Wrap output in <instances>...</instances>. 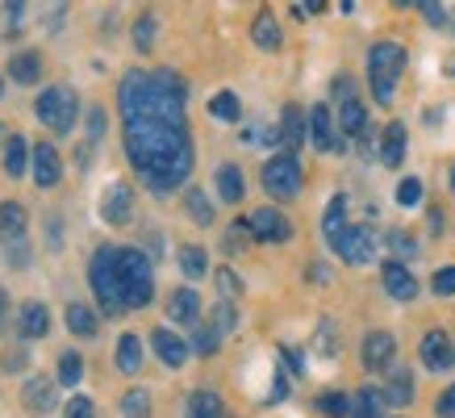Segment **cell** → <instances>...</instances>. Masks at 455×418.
I'll return each instance as SVG.
<instances>
[{
  "label": "cell",
  "instance_id": "obj_8",
  "mask_svg": "<svg viewBox=\"0 0 455 418\" xmlns=\"http://www.w3.org/2000/svg\"><path fill=\"white\" fill-rule=\"evenodd\" d=\"M247 226H251V235L259 238V243H289L292 238V222L280 213V209H255L247 218Z\"/></svg>",
  "mask_w": 455,
  "mask_h": 418
},
{
  "label": "cell",
  "instance_id": "obj_14",
  "mask_svg": "<svg viewBox=\"0 0 455 418\" xmlns=\"http://www.w3.org/2000/svg\"><path fill=\"white\" fill-rule=\"evenodd\" d=\"M21 402H26L29 414H51V410L59 406L55 381H51V376H29L26 390H21Z\"/></svg>",
  "mask_w": 455,
  "mask_h": 418
},
{
  "label": "cell",
  "instance_id": "obj_15",
  "mask_svg": "<svg viewBox=\"0 0 455 418\" xmlns=\"http://www.w3.org/2000/svg\"><path fill=\"white\" fill-rule=\"evenodd\" d=\"M309 142H314L317 151H343V142L334 139V117L326 105L309 109Z\"/></svg>",
  "mask_w": 455,
  "mask_h": 418
},
{
  "label": "cell",
  "instance_id": "obj_57",
  "mask_svg": "<svg viewBox=\"0 0 455 418\" xmlns=\"http://www.w3.org/2000/svg\"><path fill=\"white\" fill-rule=\"evenodd\" d=\"M309 280L326 285V280H331V268H326V264H309Z\"/></svg>",
  "mask_w": 455,
  "mask_h": 418
},
{
  "label": "cell",
  "instance_id": "obj_7",
  "mask_svg": "<svg viewBox=\"0 0 455 418\" xmlns=\"http://www.w3.org/2000/svg\"><path fill=\"white\" fill-rule=\"evenodd\" d=\"M334 251H339V260L343 264H372L376 260V251H380V243H376L372 235V226H351L339 243H334Z\"/></svg>",
  "mask_w": 455,
  "mask_h": 418
},
{
  "label": "cell",
  "instance_id": "obj_45",
  "mask_svg": "<svg viewBox=\"0 0 455 418\" xmlns=\"http://www.w3.org/2000/svg\"><path fill=\"white\" fill-rule=\"evenodd\" d=\"M430 285H435V293H439V297H455V264L451 268H439Z\"/></svg>",
  "mask_w": 455,
  "mask_h": 418
},
{
  "label": "cell",
  "instance_id": "obj_22",
  "mask_svg": "<svg viewBox=\"0 0 455 418\" xmlns=\"http://www.w3.org/2000/svg\"><path fill=\"white\" fill-rule=\"evenodd\" d=\"M251 38H255V46H259V51H280V21L272 17V9H263V13L255 17Z\"/></svg>",
  "mask_w": 455,
  "mask_h": 418
},
{
  "label": "cell",
  "instance_id": "obj_49",
  "mask_svg": "<svg viewBox=\"0 0 455 418\" xmlns=\"http://www.w3.org/2000/svg\"><path fill=\"white\" fill-rule=\"evenodd\" d=\"M100 134H105V109H92L88 113V147H97Z\"/></svg>",
  "mask_w": 455,
  "mask_h": 418
},
{
  "label": "cell",
  "instance_id": "obj_61",
  "mask_svg": "<svg viewBox=\"0 0 455 418\" xmlns=\"http://www.w3.org/2000/svg\"><path fill=\"white\" fill-rule=\"evenodd\" d=\"M0 142H4V125H0Z\"/></svg>",
  "mask_w": 455,
  "mask_h": 418
},
{
  "label": "cell",
  "instance_id": "obj_21",
  "mask_svg": "<svg viewBox=\"0 0 455 418\" xmlns=\"http://www.w3.org/2000/svg\"><path fill=\"white\" fill-rule=\"evenodd\" d=\"M322 230H326V243H339V238L347 235V230H351V226H347V197L339 193L331 201V205H326V218H322Z\"/></svg>",
  "mask_w": 455,
  "mask_h": 418
},
{
  "label": "cell",
  "instance_id": "obj_52",
  "mask_svg": "<svg viewBox=\"0 0 455 418\" xmlns=\"http://www.w3.org/2000/svg\"><path fill=\"white\" fill-rule=\"evenodd\" d=\"M435 410H439V418H455V385L447 393H443L439 398V406H435Z\"/></svg>",
  "mask_w": 455,
  "mask_h": 418
},
{
  "label": "cell",
  "instance_id": "obj_5",
  "mask_svg": "<svg viewBox=\"0 0 455 418\" xmlns=\"http://www.w3.org/2000/svg\"><path fill=\"white\" fill-rule=\"evenodd\" d=\"M76 92L71 88H63V84H55V88H46L38 97V105H34V113H38L42 125H51L55 134H71V125H76Z\"/></svg>",
  "mask_w": 455,
  "mask_h": 418
},
{
  "label": "cell",
  "instance_id": "obj_51",
  "mask_svg": "<svg viewBox=\"0 0 455 418\" xmlns=\"http://www.w3.org/2000/svg\"><path fill=\"white\" fill-rule=\"evenodd\" d=\"M21 368H26V348L9 351V356H4V373H21Z\"/></svg>",
  "mask_w": 455,
  "mask_h": 418
},
{
  "label": "cell",
  "instance_id": "obj_59",
  "mask_svg": "<svg viewBox=\"0 0 455 418\" xmlns=\"http://www.w3.org/2000/svg\"><path fill=\"white\" fill-rule=\"evenodd\" d=\"M451 189H455V164H451Z\"/></svg>",
  "mask_w": 455,
  "mask_h": 418
},
{
  "label": "cell",
  "instance_id": "obj_42",
  "mask_svg": "<svg viewBox=\"0 0 455 418\" xmlns=\"http://www.w3.org/2000/svg\"><path fill=\"white\" fill-rule=\"evenodd\" d=\"M251 238H255V235H251V226H247V222H235V226H230V230H226V243H221V247H226V251H230V255H235V251H243V247H247Z\"/></svg>",
  "mask_w": 455,
  "mask_h": 418
},
{
  "label": "cell",
  "instance_id": "obj_25",
  "mask_svg": "<svg viewBox=\"0 0 455 418\" xmlns=\"http://www.w3.org/2000/svg\"><path fill=\"white\" fill-rule=\"evenodd\" d=\"M117 368H122L125 376H139V368H142L139 334H122V339H117Z\"/></svg>",
  "mask_w": 455,
  "mask_h": 418
},
{
  "label": "cell",
  "instance_id": "obj_4",
  "mask_svg": "<svg viewBox=\"0 0 455 418\" xmlns=\"http://www.w3.org/2000/svg\"><path fill=\"white\" fill-rule=\"evenodd\" d=\"M122 293H125V306L130 309H142L151 306L155 297V268L142 251H122Z\"/></svg>",
  "mask_w": 455,
  "mask_h": 418
},
{
  "label": "cell",
  "instance_id": "obj_10",
  "mask_svg": "<svg viewBox=\"0 0 455 418\" xmlns=\"http://www.w3.org/2000/svg\"><path fill=\"white\" fill-rule=\"evenodd\" d=\"M422 364H427L430 373L455 368V343L447 339V331H427V339H422Z\"/></svg>",
  "mask_w": 455,
  "mask_h": 418
},
{
  "label": "cell",
  "instance_id": "obj_6",
  "mask_svg": "<svg viewBox=\"0 0 455 418\" xmlns=\"http://www.w3.org/2000/svg\"><path fill=\"white\" fill-rule=\"evenodd\" d=\"M263 189L276 197V201H292V197L301 193V164H297V155H272L267 164H263Z\"/></svg>",
  "mask_w": 455,
  "mask_h": 418
},
{
  "label": "cell",
  "instance_id": "obj_24",
  "mask_svg": "<svg viewBox=\"0 0 455 418\" xmlns=\"http://www.w3.org/2000/svg\"><path fill=\"white\" fill-rule=\"evenodd\" d=\"M218 193H221V201H230V205H238V201H243L247 184H243V172H238L235 164H221L218 167Z\"/></svg>",
  "mask_w": 455,
  "mask_h": 418
},
{
  "label": "cell",
  "instance_id": "obj_11",
  "mask_svg": "<svg viewBox=\"0 0 455 418\" xmlns=\"http://www.w3.org/2000/svg\"><path fill=\"white\" fill-rule=\"evenodd\" d=\"M380 285H385V293H388V297H397V301H414V297H418L414 272L401 264V260H388V264L380 268Z\"/></svg>",
  "mask_w": 455,
  "mask_h": 418
},
{
  "label": "cell",
  "instance_id": "obj_18",
  "mask_svg": "<svg viewBox=\"0 0 455 418\" xmlns=\"http://www.w3.org/2000/svg\"><path fill=\"white\" fill-rule=\"evenodd\" d=\"M151 343H155V356H159L167 368H180V364L188 360V343H184L176 331H167V326H159V331L151 334Z\"/></svg>",
  "mask_w": 455,
  "mask_h": 418
},
{
  "label": "cell",
  "instance_id": "obj_54",
  "mask_svg": "<svg viewBox=\"0 0 455 418\" xmlns=\"http://www.w3.org/2000/svg\"><path fill=\"white\" fill-rule=\"evenodd\" d=\"M29 4H21V0H13V4H4V13H9V29H17V21L26 17Z\"/></svg>",
  "mask_w": 455,
  "mask_h": 418
},
{
  "label": "cell",
  "instance_id": "obj_31",
  "mask_svg": "<svg viewBox=\"0 0 455 418\" xmlns=\"http://www.w3.org/2000/svg\"><path fill=\"white\" fill-rule=\"evenodd\" d=\"M68 331L80 334V339H92L97 334V314L88 306H80V301H71L68 306Z\"/></svg>",
  "mask_w": 455,
  "mask_h": 418
},
{
  "label": "cell",
  "instance_id": "obj_19",
  "mask_svg": "<svg viewBox=\"0 0 455 418\" xmlns=\"http://www.w3.org/2000/svg\"><path fill=\"white\" fill-rule=\"evenodd\" d=\"M17 331H21V339H42V334L51 331V314H46V306H42V301H26L21 314H17Z\"/></svg>",
  "mask_w": 455,
  "mask_h": 418
},
{
  "label": "cell",
  "instance_id": "obj_43",
  "mask_svg": "<svg viewBox=\"0 0 455 418\" xmlns=\"http://www.w3.org/2000/svg\"><path fill=\"white\" fill-rule=\"evenodd\" d=\"M397 201H401L405 209L418 205V201H422V181H418V176H405V181L397 184Z\"/></svg>",
  "mask_w": 455,
  "mask_h": 418
},
{
  "label": "cell",
  "instance_id": "obj_16",
  "mask_svg": "<svg viewBox=\"0 0 455 418\" xmlns=\"http://www.w3.org/2000/svg\"><path fill=\"white\" fill-rule=\"evenodd\" d=\"M26 226H29V213L17 205V201H4V205H0V243H4V247L21 243V238H26Z\"/></svg>",
  "mask_w": 455,
  "mask_h": 418
},
{
  "label": "cell",
  "instance_id": "obj_34",
  "mask_svg": "<svg viewBox=\"0 0 455 418\" xmlns=\"http://www.w3.org/2000/svg\"><path fill=\"white\" fill-rule=\"evenodd\" d=\"M314 410L317 414H326V418H347L351 414V398H347V393H317Z\"/></svg>",
  "mask_w": 455,
  "mask_h": 418
},
{
  "label": "cell",
  "instance_id": "obj_32",
  "mask_svg": "<svg viewBox=\"0 0 455 418\" xmlns=\"http://www.w3.org/2000/svg\"><path fill=\"white\" fill-rule=\"evenodd\" d=\"M380 410H385V393L380 390H359L355 402H351V418H380Z\"/></svg>",
  "mask_w": 455,
  "mask_h": 418
},
{
  "label": "cell",
  "instance_id": "obj_36",
  "mask_svg": "<svg viewBox=\"0 0 455 418\" xmlns=\"http://www.w3.org/2000/svg\"><path fill=\"white\" fill-rule=\"evenodd\" d=\"M209 113L218 117V122H238L243 117V100L235 92H218V97L209 100Z\"/></svg>",
  "mask_w": 455,
  "mask_h": 418
},
{
  "label": "cell",
  "instance_id": "obj_23",
  "mask_svg": "<svg viewBox=\"0 0 455 418\" xmlns=\"http://www.w3.org/2000/svg\"><path fill=\"white\" fill-rule=\"evenodd\" d=\"M29 159H34V151L26 147V139L21 134H13V139L4 142V176H26V167H29Z\"/></svg>",
  "mask_w": 455,
  "mask_h": 418
},
{
  "label": "cell",
  "instance_id": "obj_9",
  "mask_svg": "<svg viewBox=\"0 0 455 418\" xmlns=\"http://www.w3.org/2000/svg\"><path fill=\"white\" fill-rule=\"evenodd\" d=\"M100 218L109 226H125L130 218H134V189L130 184H109L105 193H100Z\"/></svg>",
  "mask_w": 455,
  "mask_h": 418
},
{
  "label": "cell",
  "instance_id": "obj_44",
  "mask_svg": "<svg viewBox=\"0 0 455 418\" xmlns=\"http://www.w3.org/2000/svg\"><path fill=\"white\" fill-rule=\"evenodd\" d=\"M213 277H218V289L226 293V301H230V297H238V293H243V280H238V272H235V268H218Z\"/></svg>",
  "mask_w": 455,
  "mask_h": 418
},
{
  "label": "cell",
  "instance_id": "obj_1",
  "mask_svg": "<svg viewBox=\"0 0 455 418\" xmlns=\"http://www.w3.org/2000/svg\"><path fill=\"white\" fill-rule=\"evenodd\" d=\"M184 105H188V84L176 71H130L117 84L125 155L151 193H172L193 176V139Z\"/></svg>",
  "mask_w": 455,
  "mask_h": 418
},
{
  "label": "cell",
  "instance_id": "obj_35",
  "mask_svg": "<svg viewBox=\"0 0 455 418\" xmlns=\"http://www.w3.org/2000/svg\"><path fill=\"white\" fill-rule=\"evenodd\" d=\"M184 209H188V218H193L196 226L213 222V205H209V197L201 193V189H188V193H184Z\"/></svg>",
  "mask_w": 455,
  "mask_h": 418
},
{
  "label": "cell",
  "instance_id": "obj_47",
  "mask_svg": "<svg viewBox=\"0 0 455 418\" xmlns=\"http://www.w3.org/2000/svg\"><path fill=\"white\" fill-rule=\"evenodd\" d=\"M317 351H322V356H334V351H339V343H334V326L331 322H322V326H317Z\"/></svg>",
  "mask_w": 455,
  "mask_h": 418
},
{
  "label": "cell",
  "instance_id": "obj_30",
  "mask_svg": "<svg viewBox=\"0 0 455 418\" xmlns=\"http://www.w3.org/2000/svg\"><path fill=\"white\" fill-rule=\"evenodd\" d=\"M363 125H368V109H363L355 97L343 100V105H339V130H343V134H363Z\"/></svg>",
  "mask_w": 455,
  "mask_h": 418
},
{
  "label": "cell",
  "instance_id": "obj_13",
  "mask_svg": "<svg viewBox=\"0 0 455 418\" xmlns=\"http://www.w3.org/2000/svg\"><path fill=\"white\" fill-rule=\"evenodd\" d=\"M29 167H34V181H38L42 189H55V184L63 181V159H59V151L51 142H38V147H34Z\"/></svg>",
  "mask_w": 455,
  "mask_h": 418
},
{
  "label": "cell",
  "instance_id": "obj_38",
  "mask_svg": "<svg viewBox=\"0 0 455 418\" xmlns=\"http://www.w3.org/2000/svg\"><path fill=\"white\" fill-rule=\"evenodd\" d=\"M122 414L125 418H151V393L147 390H125Z\"/></svg>",
  "mask_w": 455,
  "mask_h": 418
},
{
  "label": "cell",
  "instance_id": "obj_62",
  "mask_svg": "<svg viewBox=\"0 0 455 418\" xmlns=\"http://www.w3.org/2000/svg\"><path fill=\"white\" fill-rule=\"evenodd\" d=\"M0 92H4V80H0Z\"/></svg>",
  "mask_w": 455,
  "mask_h": 418
},
{
  "label": "cell",
  "instance_id": "obj_39",
  "mask_svg": "<svg viewBox=\"0 0 455 418\" xmlns=\"http://www.w3.org/2000/svg\"><path fill=\"white\" fill-rule=\"evenodd\" d=\"M218 348H221V334L213 331V326H196V334H193L196 356H218Z\"/></svg>",
  "mask_w": 455,
  "mask_h": 418
},
{
  "label": "cell",
  "instance_id": "obj_29",
  "mask_svg": "<svg viewBox=\"0 0 455 418\" xmlns=\"http://www.w3.org/2000/svg\"><path fill=\"white\" fill-rule=\"evenodd\" d=\"M9 76H13L17 84H34L42 76V59L38 51H21V55H13V63H9Z\"/></svg>",
  "mask_w": 455,
  "mask_h": 418
},
{
  "label": "cell",
  "instance_id": "obj_46",
  "mask_svg": "<svg viewBox=\"0 0 455 418\" xmlns=\"http://www.w3.org/2000/svg\"><path fill=\"white\" fill-rule=\"evenodd\" d=\"M63 418H97V406L88 402V398H71V402L63 406Z\"/></svg>",
  "mask_w": 455,
  "mask_h": 418
},
{
  "label": "cell",
  "instance_id": "obj_17",
  "mask_svg": "<svg viewBox=\"0 0 455 418\" xmlns=\"http://www.w3.org/2000/svg\"><path fill=\"white\" fill-rule=\"evenodd\" d=\"M305 134H309V122L301 117V105H284V113H280V142L289 147V155L305 147Z\"/></svg>",
  "mask_w": 455,
  "mask_h": 418
},
{
  "label": "cell",
  "instance_id": "obj_3",
  "mask_svg": "<svg viewBox=\"0 0 455 418\" xmlns=\"http://www.w3.org/2000/svg\"><path fill=\"white\" fill-rule=\"evenodd\" d=\"M401 71H405V46L401 42H376L368 51V80H372V92L380 105L393 100V88H397Z\"/></svg>",
  "mask_w": 455,
  "mask_h": 418
},
{
  "label": "cell",
  "instance_id": "obj_2",
  "mask_svg": "<svg viewBox=\"0 0 455 418\" xmlns=\"http://www.w3.org/2000/svg\"><path fill=\"white\" fill-rule=\"evenodd\" d=\"M88 285L97 293V306L105 318H122L125 309V293H122V251L117 247H100L88 264Z\"/></svg>",
  "mask_w": 455,
  "mask_h": 418
},
{
  "label": "cell",
  "instance_id": "obj_60",
  "mask_svg": "<svg viewBox=\"0 0 455 418\" xmlns=\"http://www.w3.org/2000/svg\"><path fill=\"white\" fill-rule=\"evenodd\" d=\"M447 71H455V59H451V63H447Z\"/></svg>",
  "mask_w": 455,
  "mask_h": 418
},
{
  "label": "cell",
  "instance_id": "obj_50",
  "mask_svg": "<svg viewBox=\"0 0 455 418\" xmlns=\"http://www.w3.org/2000/svg\"><path fill=\"white\" fill-rule=\"evenodd\" d=\"M418 9L427 13V21H430V26H447V13H443V4H435V0H422Z\"/></svg>",
  "mask_w": 455,
  "mask_h": 418
},
{
  "label": "cell",
  "instance_id": "obj_58",
  "mask_svg": "<svg viewBox=\"0 0 455 418\" xmlns=\"http://www.w3.org/2000/svg\"><path fill=\"white\" fill-rule=\"evenodd\" d=\"M4 309H9V293L0 289V334H4Z\"/></svg>",
  "mask_w": 455,
  "mask_h": 418
},
{
  "label": "cell",
  "instance_id": "obj_20",
  "mask_svg": "<svg viewBox=\"0 0 455 418\" xmlns=\"http://www.w3.org/2000/svg\"><path fill=\"white\" fill-rule=\"evenodd\" d=\"M196 314H201V297H196L193 289H176L172 297H167V318L172 322H196Z\"/></svg>",
  "mask_w": 455,
  "mask_h": 418
},
{
  "label": "cell",
  "instance_id": "obj_28",
  "mask_svg": "<svg viewBox=\"0 0 455 418\" xmlns=\"http://www.w3.org/2000/svg\"><path fill=\"white\" fill-rule=\"evenodd\" d=\"M180 272L188 280H201L209 272V255L205 247H196V243H188V247H180Z\"/></svg>",
  "mask_w": 455,
  "mask_h": 418
},
{
  "label": "cell",
  "instance_id": "obj_12",
  "mask_svg": "<svg viewBox=\"0 0 455 418\" xmlns=\"http://www.w3.org/2000/svg\"><path fill=\"white\" fill-rule=\"evenodd\" d=\"M393 356H397V339L388 331H372L363 339V368L368 373H385L388 364H393Z\"/></svg>",
  "mask_w": 455,
  "mask_h": 418
},
{
  "label": "cell",
  "instance_id": "obj_37",
  "mask_svg": "<svg viewBox=\"0 0 455 418\" xmlns=\"http://www.w3.org/2000/svg\"><path fill=\"white\" fill-rule=\"evenodd\" d=\"M59 381H63L68 390L84 381V356L80 351H63V356H59Z\"/></svg>",
  "mask_w": 455,
  "mask_h": 418
},
{
  "label": "cell",
  "instance_id": "obj_41",
  "mask_svg": "<svg viewBox=\"0 0 455 418\" xmlns=\"http://www.w3.org/2000/svg\"><path fill=\"white\" fill-rule=\"evenodd\" d=\"M134 46H139L142 55L155 46V17L151 13H142L139 21H134Z\"/></svg>",
  "mask_w": 455,
  "mask_h": 418
},
{
  "label": "cell",
  "instance_id": "obj_53",
  "mask_svg": "<svg viewBox=\"0 0 455 418\" xmlns=\"http://www.w3.org/2000/svg\"><path fill=\"white\" fill-rule=\"evenodd\" d=\"M289 398V376L276 373V385H272V393H267V402H284Z\"/></svg>",
  "mask_w": 455,
  "mask_h": 418
},
{
  "label": "cell",
  "instance_id": "obj_56",
  "mask_svg": "<svg viewBox=\"0 0 455 418\" xmlns=\"http://www.w3.org/2000/svg\"><path fill=\"white\" fill-rule=\"evenodd\" d=\"M351 92H355V88H351V80H347V76H339V80H334V97L351 100Z\"/></svg>",
  "mask_w": 455,
  "mask_h": 418
},
{
  "label": "cell",
  "instance_id": "obj_33",
  "mask_svg": "<svg viewBox=\"0 0 455 418\" xmlns=\"http://www.w3.org/2000/svg\"><path fill=\"white\" fill-rule=\"evenodd\" d=\"M385 402H393V406H410V402H414V376H410V373H393V376H388Z\"/></svg>",
  "mask_w": 455,
  "mask_h": 418
},
{
  "label": "cell",
  "instance_id": "obj_55",
  "mask_svg": "<svg viewBox=\"0 0 455 418\" xmlns=\"http://www.w3.org/2000/svg\"><path fill=\"white\" fill-rule=\"evenodd\" d=\"M26 260H29V251H26V238H21V243H13V247H9V264L21 268Z\"/></svg>",
  "mask_w": 455,
  "mask_h": 418
},
{
  "label": "cell",
  "instance_id": "obj_40",
  "mask_svg": "<svg viewBox=\"0 0 455 418\" xmlns=\"http://www.w3.org/2000/svg\"><path fill=\"white\" fill-rule=\"evenodd\" d=\"M209 326H213L218 334H230L238 326V309L230 306V301H218V306H213V322H209Z\"/></svg>",
  "mask_w": 455,
  "mask_h": 418
},
{
  "label": "cell",
  "instance_id": "obj_27",
  "mask_svg": "<svg viewBox=\"0 0 455 418\" xmlns=\"http://www.w3.org/2000/svg\"><path fill=\"white\" fill-rule=\"evenodd\" d=\"M188 418H226V406L213 390H196L188 398Z\"/></svg>",
  "mask_w": 455,
  "mask_h": 418
},
{
  "label": "cell",
  "instance_id": "obj_48",
  "mask_svg": "<svg viewBox=\"0 0 455 418\" xmlns=\"http://www.w3.org/2000/svg\"><path fill=\"white\" fill-rule=\"evenodd\" d=\"M388 247L397 251V255H418V243L405 235V230H393V235H388Z\"/></svg>",
  "mask_w": 455,
  "mask_h": 418
},
{
  "label": "cell",
  "instance_id": "obj_26",
  "mask_svg": "<svg viewBox=\"0 0 455 418\" xmlns=\"http://www.w3.org/2000/svg\"><path fill=\"white\" fill-rule=\"evenodd\" d=\"M380 159H385V167H401V159H405V125H401V122H388Z\"/></svg>",
  "mask_w": 455,
  "mask_h": 418
}]
</instances>
